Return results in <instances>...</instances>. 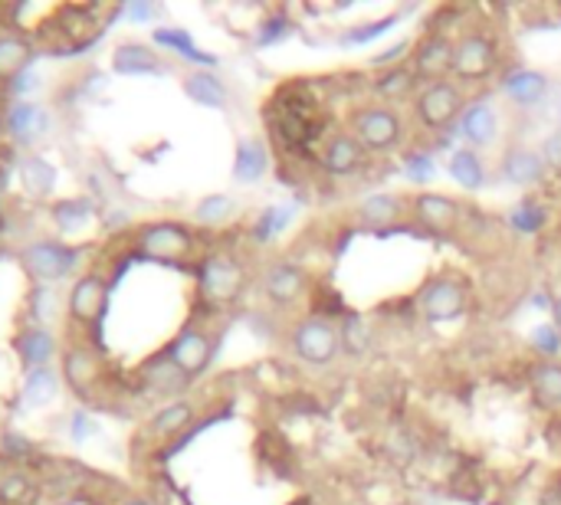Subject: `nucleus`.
Here are the masks:
<instances>
[{
  "label": "nucleus",
  "mask_w": 561,
  "mask_h": 505,
  "mask_svg": "<svg viewBox=\"0 0 561 505\" xmlns=\"http://www.w3.org/2000/svg\"><path fill=\"white\" fill-rule=\"evenodd\" d=\"M463 109V93L450 83H430L420 96H417V119L427 129H443L450 125Z\"/></svg>",
  "instance_id": "9"
},
{
  "label": "nucleus",
  "mask_w": 561,
  "mask_h": 505,
  "mask_svg": "<svg viewBox=\"0 0 561 505\" xmlns=\"http://www.w3.org/2000/svg\"><path fill=\"white\" fill-rule=\"evenodd\" d=\"M446 171H450V178H453L459 188H466V191H479V188H482V181H486L482 158H479L473 148H459V152H453V155H450Z\"/></svg>",
  "instance_id": "25"
},
{
  "label": "nucleus",
  "mask_w": 561,
  "mask_h": 505,
  "mask_svg": "<svg viewBox=\"0 0 561 505\" xmlns=\"http://www.w3.org/2000/svg\"><path fill=\"white\" fill-rule=\"evenodd\" d=\"M103 374H106V368H103V358H99L96 348H89V345H70L63 351V381L83 400H89L96 394V387L103 384Z\"/></svg>",
  "instance_id": "6"
},
{
  "label": "nucleus",
  "mask_w": 561,
  "mask_h": 505,
  "mask_svg": "<svg viewBox=\"0 0 561 505\" xmlns=\"http://www.w3.org/2000/svg\"><path fill=\"white\" fill-rule=\"evenodd\" d=\"M60 394V377L57 371L50 368H37L27 374V384H24V407H47L53 397Z\"/></svg>",
  "instance_id": "30"
},
{
  "label": "nucleus",
  "mask_w": 561,
  "mask_h": 505,
  "mask_svg": "<svg viewBox=\"0 0 561 505\" xmlns=\"http://www.w3.org/2000/svg\"><path fill=\"white\" fill-rule=\"evenodd\" d=\"M188 377H198L207 364H211V354H214V341H211V335L207 332H201V328H194V325H188V328H181L178 332V338L168 345V351H165Z\"/></svg>",
  "instance_id": "11"
},
{
  "label": "nucleus",
  "mask_w": 561,
  "mask_h": 505,
  "mask_svg": "<svg viewBox=\"0 0 561 505\" xmlns=\"http://www.w3.org/2000/svg\"><path fill=\"white\" fill-rule=\"evenodd\" d=\"M83 260V250L80 247H67V243H57V240H37L31 243L24 253H21V263L24 269L40 279V282H57V279H67Z\"/></svg>",
  "instance_id": "1"
},
{
  "label": "nucleus",
  "mask_w": 561,
  "mask_h": 505,
  "mask_svg": "<svg viewBox=\"0 0 561 505\" xmlns=\"http://www.w3.org/2000/svg\"><path fill=\"white\" fill-rule=\"evenodd\" d=\"M401 201L394 197V194H374V197H368L361 207H358V214H361V220L365 224H371V227H387V224H394L397 217H401Z\"/></svg>",
  "instance_id": "34"
},
{
  "label": "nucleus",
  "mask_w": 561,
  "mask_h": 505,
  "mask_svg": "<svg viewBox=\"0 0 561 505\" xmlns=\"http://www.w3.org/2000/svg\"><path fill=\"white\" fill-rule=\"evenodd\" d=\"M407 50H410L407 44H397V47H391L387 53H381V57H374V60H371V67H387V63H394L397 57H404Z\"/></svg>",
  "instance_id": "46"
},
{
  "label": "nucleus",
  "mask_w": 561,
  "mask_h": 505,
  "mask_svg": "<svg viewBox=\"0 0 561 505\" xmlns=\"http://www.w3.org/2000/svg\"><path fill=\"white\" fill-rule=\"evenodd\" d=\"M266 168H270V152H266L263 142L247 139V142L237 145V165H234V178L237 181L253 184V181H260L266 175Z\"/></svg>",
  "instance_id": "23"
},
{
  "label": "nucleus",
  "mask_w": 561,
  "mask_h": 505,
  "mask_svg": "<svg viewBox=\"0 0 561 505\" xmlns=\"http://www.w3.org/2000/svg\"><path fill=\"white\" fill-rule=\"evenodd\" d=\"M8 86H11V93H14V96H27V93H34V89H37V73L27 67V70H24L14 83H8Z\"/></svg>",
  "instance_id": "43"
},
{
  "label": "nucleus",
  "mask_w": 561,
  "mask_h": 505,
  "mask_svg": "<svg viewBox=\"0 0 561 505\" xmlns=\"http://www.w3.org/2000/svg\"><path fill=\"white\" fill-rule=\"evenodd\" d=\"M286 220H289V211H266L263 220H260V227H256V240L273 237L279 227H286Z\"/></svg>",
  "instance_id": "40"
},
{
  "label": "nucleus",
  "mask_w": 561,
  "mask_h": 505,
  "mask_svg": "<svg viewBox=\"0 0 561 505\" xmlns=\"http://www.w3.org/2000/svg\"><path fill=\"white\" fill-rule=\"evenodd\" d=\"M122 14H126L129 21H139V24H142V21H152L158 11H155L152 4H126V11H122Z\"/></svg>",
  "instance_id": "45"
},
{
  "label": "nucleus",
  "mask_w": 561,
  "mask_h": 505,
  "mask_svg": "<svg viewBox=\"0 0 561 505\" xmlns=\"http://www.w3.org/2000/svg\"><path fill=\"white\" fill-rule=\"evenodd\" d=\"M453 47L456 44L443 34L427 37L414 53V73L430 80V83H440V76L453 70Z\"/></svg>",
  "instance_id": "12"
},
{
  "label": "nucleus",
  "mask_w": 561,
  "mask_h": 505,
  "mask_svg": "<svg viewBox=\"0 0 561 505\" xmlns=\"http://www.w3.org/2000/svg\"><path fill=\"white\" fill-rule=\"evenodd\" d=\"M93 204L86 197H70V201H57L53 204V224L60 227V233H80L89 220H93Z\"/></svg>",
  "instance_id": "29"
},
{
  "label": "nucleus",
  "mask_w": 561,
  "mask_h": 505,
  "mask_svg": "<svg viewBox=\"0 0 561 505\" xmlns=\"http://www.w3.org/2000/svg\"><path fill=\"white\" fill-rule=\"evenodd\" d=\"M201 292L214 302H227L240 292L243 286V266L230 256H211L201 263Z\"/></svg>",
  "instance_id": "10"
},
{
  "label": "nucleus",
  "mask_w": 561,
  "mask_h": 505,
  "mask_svg": "<svg viewBox=\"0 0 561 505\" xmlns=\"http://www.w3.org/2000/svg\"><path fill=\"white\" fill-rule=\"evenodd\" d=\"M306 286H309V276H306V269L296 266V263H276V266L266 273V282H263L266 296H270L273 302H279V305L296 302V299L306 292Z\"/></svg>",
  "instance_id": "15"
},
{
  "label": "nucleus",
  "mask_w": 561,
  "mask_h": 505,
  "mask_svg": "<svg viewBox=\"0 0 561 505\" xmlns=\"http://www.w3.org/2000/svg\"><path fill=\"white\" fill-rule=\"evenodd\" d=\"M532 341H535V348L541 351V354H558V332H554V325H538L535 332H532Z\"/></svg>",
  "instance_id": "39"
},
{
  "label": "nucleus",
  "mask_w": 561,
  "mask_h": 505,
  "mask_svg": "<svg viewBox=\"0 0 561 505\" xmlns=\"http://www.w3.org/2000/svg\"><path fill=\"white\" fill-rule=\"evenodd\" d=\"M499 63V50L486 34H466L453 47V76L459 80H486Z\"/></svg>",
  "instance_id": "4"
},
{
  "label": "nucleus",
  "mask_w": 561,
  "mask_h": 505,
  "mask_svg": "<svg viewBox=\"0 0 561 505\" xmlns=\"http://www.w3.org/2000/svg\"><path fill=\"white\" fill-rule=\"evenodd\" d=\"M410 80H414L410 70H391V73L374 86V93H378V96H401V93L410 89Z\"/></svg>",
  "instance_id": "37"
},
{
  "label": "nucleus",
  "mask_w": 561,
  "mask_h": 505,
  "mask_svg": "<svg viewBox=\"0 0 561 505\" xmlns=\"http://www.w3.org/2000/svg\"><path fill=\"white\" fill-rule=\"evenodd\" d=\"M407 171L414 175V181H427V178L433 175V165H430L427 155H410V158H407Z\"/></svg>",
  "instance_id": "42"
},
{
  "label": "nucleus",
  "mask_w": 561,
  "mask_h": 505,
  "mask_svg": "<svg viewBox=\"0 0 561 505\" xmlns=\"http://www.w3.org/2000/svg\"><path fill=\"white\" fill-rule=\"evenodd\" d=\"M47 129H50V116H47V109L44 106H37V103H17V106H11V112H8V132H11V139L17 142V145H34V142H40L44 135H47Z\"/></svg>",
  "instance_id": "13"
},
{
  "label": "nucleus",
  "mask_w": 561,
  "mask_h": 505,
  "mask_svg": "<svg viewBox=\"0 0 561 505\" xmlns=\"http://www.w3.org/2000/svg\"><path fill=\"white\" fill-rule=\"evenodd\" d=\"M21 184L31 197H47L57 184V171L47 158H24L21 161Z\"/></svg>",
  "instance_id": "27"
},
{
  "label": "nucleus",
  "mask_w": 561,
  "mask_h": 505,
  "mask_svg": "<svg viewBox=\"0 0 561 505\" xmlns=\"http://www.w3.org/2000/svg\"><path fill=\"white\" fill-rule=\"evenodd\" d=\"M355 139L368 152H391L401 142V119L391 109H361L351 119Z\"/></svg>",
  "instance_id": "7"
},
{
  "label": "nucleus",
  "mask_w": 561,
  "mask_h": 505,
  "mask_svg": "<svg viewBox=\"0 0 561 505\" xmlns=\"http://www.w3.org/2000/svg\"><path fill=\"white\" fill-rule=\"evenodd\" d=\"M342 348V335L325 318H306L293 332V351L309 364H329Z\"/></svg>",
  "instance_id": "5"
},
{
  "label": "nucleus",
  "mask_w": 561,
  "mask_h": 505,
  "mask_svg": "<svg viewBox=\"0 0 561 505\" xmlns=\"http://www.w3.org/2000/svg\"><path fill=\"white\" fill-rule=\"evenodd\" d=\"M106 302H109V282L106 276L99 273H83L73 289H70V299H67V309H70V318L76 325H96L106 312Z\"/></svg>",
  "instance_id": "8"
},
{
  "label": "nucleus",
  "mask_w": 561,
  "mask_h": 505,
  "mask_svg": "<svg viewBox=\"0 0 561 505\" xmlns=\"http://www.w3.org/2000/svg\"><path fill=\"white\" fill-rule=\"evenodd\" d=\"M414 214L423 227L430 230H446L459 217V204L443 197V194H417L414 197Z\"/></svg>",
  "instance_id": "21"
},
{
  "label": "nucleus",
  "mask_w": 561,
  "mask_h": 505,
  "mask_svg": "<svg viewBox=\"0 0 561 505\" xmlns=\"http://www.w3.org/2000/svg\"><path fill=\"white\" fill-rule=\"evenodd\" d=\"M142 374H145L148 387H152V390H158V394H171V390H178V387L188 381V374H184V371H181L168 354H162V358L148 361Z\"/></svg>",
  "instance_id": "31"
},
{
  "label": "nucleus",
  "mask_w": 561,
  "mask_h": 505,
  "mask_svg": "<svg viewBox=\"0 0 561 505\" xmlns=\"http://www.w3.org/2000/svg\"><path fill=\"white\" fill-rule=\"evenodd\" d=\"M365 161V148L355 135H335L322 152V168L335 178L355 175Z\"/></svg>",
  "instance_id": "16"
},
{
  "label": "nucleus",
  "mask_w": 561,
  "mask_h": 505,
  "mask_svg": "<svg viewBox=\"0 0 561 505\" xmlns=\"http://www.w3.org/2000/svg\"><path fill=\"white\" fill-rule=\"evenodd\" d=\"M184 93H188L198 106H204V109H224V106H227V86H224L214 73H207V70L191 73V76L184 80Z\"/></svg>",
  "instance_id": "24"
},
{
  "label": "nucleus",
  "mask_w": 561,
  "mask_h": 505,
  "mask_svg": "<svg viewBox=\"0 0 561 505\" xmlns=\"http://www.w3.org/2000/svg\"><path fill=\"white\" fill-rule=\"evenodd\" d=\"M420 315L430 322H450L466 309V286L456 276H437L420 289Z\"/></svg>",
  "instance_id": "3"
},
{
  "label": "nucleus",
  "mask_w": 561,
  "mask_h": 505,
  "mask_svg": "<svg viewBox=\"0 0 561 505\" xmlns=\"http://www.w3.org/2000/svg\"><path fill=\"white\" fill-rule=\"evenodd\" d=\"M387 27H394V17H384V21H378V24H365V27H358V31H348L345 37H342V44H368V40H374V37H381Z\"/></svg>",
  "instance_id": "38"
},
{
  "label": "nucleus",
  "mask_w": 561,
  "mask_h": 505,
  "mask_svg": "<svg viewBox=\"0 0 561 505\" xmlns=\"http://www.w3.org/2000/svg\"><path fill=\"white\" fill-rule=\"evenodd\" d=\"M93 430H96V426H93V420H89L86 413H73V420H70V433H73V440H86Z\"/></svg>",
  "instance_id": "44"
},
{
  "label": "nucleus",
  "mask_w": 561,
  "mask_h": 505,
  "mask_svg": "<svg viewBox=\"0 0 561 505\" xmlns=\"http://www.w3.org/2000/svg\"><path fill=\"white\" fill-rule=\"evenodd\" d=\"M342 341H345V348H348V351L361 354V351H365V348L371 345V332H368V322H365V318H358V315L345 318V332H342Z\"/></svg>",
  "instance_id": "36"
},
{
  "label": "nucleus",
  "mask_w": 561,
  "mask_h": 505,
  "mask_svg": "<svg viewBox=\"0 0 561 505\" xmlns=\"http://www.w3.org/2000/svg\"><path fill=\"white\" fill-rule=\"evenodd\" d=\"M112 70L119 76H155V73H165L158 53L152 47H145V44H122V47H116Z\"/></svg>",
  "instance_id": "17"
},
{
  "label": "nucleus",
  "mask_w": 561,
  "mask_h": 505,
  "mask_svg": "<svg viewBox=\"0 0 561 505\" xmlns=\"http://www.w3.org/2000/svg\"><path fill=\"white\" fill-rule=\"evenodd\" d=\"M502 178L515 188L538 184L545 178V158L532 148H512L502 158Z\"/></svg>",
  "instance_id": "18"
},
{
  "label": "nucleus",
  "mask_w": 561,
  "mask_h": 505,
  "mask_svg": "<svg viewBox=\"0 0 561 505\" xmlns=\"http://www.w3.org/2000/svg\"><path fill=\"white\" fill-rule=\"evenodd\" d=\"M554 328H561V299L554 302Z\"/></svg>",
  "instance_id": "48"
},
{
  "label": "nucleus",
  "mask_w": 561,
  "mask_h": 505,
  "mask_svg": "<svg viewBox=\"0 0 561 505\" xmlns=\"http://www.w3.org/2000/svg\"><path fill=\"white\" fill-rule=\"evenodd\" d=\"M37 492V482L24 469H8L0 476V505H27Z\"/></svg>",
  "instance_id": "33"
},
{
  "label": "nucleus",
  "mask_w": 561,
  "mask_h": 505,
  "mask_svg": "<svg viewBox=\"0 0 561 505\" xmlns=\"http://www.w3.org/2000/svg\"><path fill=\"white\" fill-rule=\"evenodd\" d=\"M122 505H152L148 498H129V502H122Z\"/></svg>",
  "instance_id": "49"
},
{
  "label": "nucleus",
  "mask_w": 561,
  "mask_h": 505,
  "mask_svg": "<svg viewBox=\"0 0 561 505\" xmlns=\"http://www.w3.org/2000/svg\"><path fill=\"white\" fill-rule=\"evenodd\" d=\"M505 96L512 99V103H518V106H535L541 96H545V89H548V80L541 76V73H535V70H518V73H512L509 80H505Z\"/></svg>",
  "instance_id": "26"
},
{
  "label": "nucleus",
  "mask_w": 561,
  "mask_h": 505,
  "mask_svg": "<svg viewBox=\"0 0 561 505\" xmlns=\"http://www.w3.org/2000/svg\"><path fill=\"white\" fill-rule=\"evenodd\" d=\"M194 404H188V400H175V404H168V407H162L155 417H152V423H148V433L155 436V440H178V433H184L191 423H194Z\"/></svg>",
  "instance_id": "20"
},
{
  "label": "nucleus",
  "mask_w": 561,
  "mask_h": 505,
  "mask_svg": "<svg viewBox=\"0 0 561 505\" xmlns=\"http://www.w3.org/2000/svg\"><path fill=\"white\" fill-rule=\"evenodd\" d=\"M541 158H545V165H551L554 171H561V132H554V135L545 142Z\"/></svg>",
  "instance_id": "41"
},
{
  "label": "nucleus",
  "mask_w": 561,
  "mask_h": 505,
  "mask_svg": "<svg viewBox=\"0 0 561 505\" xmlns=\"http://www.w3.org/2000/svg\"><path fill=\"white\" fill-rule=\"evenodd\" d=\"M14 351H17V358H21L31 371L50 368V361L57 358V338H53V332H47V328H40V325H31V328H24V332L14 338Z\"/></svg>",
  "instance_id": "14"
},
{
  "label": "nucleus",
  "mask_w": 561,
  "mask_h": 505,
  "mask_svg": "<svg viewBox=\"0 0 561 505\" xmlns=\"http://www.w3.org/2000/svg\"><path fill=\"white\" fill-rule=\"evenodd\" d=\"M532 390H535L538 404L561 407V364L541 361L538 368H532Z\"/></svg>",
  "instance_id": "28"
},
{
  "label": "nucleus",
  "mask_w": 561,
  "mask_h": 505,
  "mask_svg": "<svg viewBox=\"0 0 561 505\" xmlns=\"http://www.w3.org/2000/svg\"><path fill=\"white\" fill-rule=\"evenodd\" d=\"M155 44H158V47H168V50H175V53H181L184 60L201 63V67H214V63H217V57L198 50L194 40H191L184 31H178V27H162V31H155Z\"/></svg>",
  "instance_id": "32"
},
{
  "label": "nucleus",
  "mask_w": 561,
  "mask_h": 505,
  "mask_svg": "<svg viewBox=\"0 0 561 505\" xmlns=\"http://www.w3.org/2000/svg\"><path fill=\"white\" fill-rule=\"evenodd\" d=\"M139 256L142 260H155V263H178L191 253L194 247V237L188 227L181 224H171V220H162V224H148L139 230Z\"/></svg>",
  "instance_id": "2"
},
{
  "label": "nucleus",
  "mask_w": 561,
  "mask_h": 505,
  "mask_svg": "<svg viewBox=\"0 0 561 505\" xmlns=\"http://www.w3.org/2000/svg\"><path fill=\"white\" fill-rule=\"evenodd\" d=\"M34 60V44L21 34L0 37V83H14Z\"/></svg>",
  "instance_id": "19"
},
{
  "label": "nucleus",
  "mask_w": 561,
  "mask_h": 505,
  "mask_svg": "<svg viewBox=\"0 0 561 505\" xmlns=\"http://www.w3.org/2000/svg\"><path fill=\"white\" fill-rule=\"evenodd\" d=\"M463 135L473 145H479V148L492 145L496 135H499V116H496V109L489 103H476L473 109H466V116H463Z\"/></svg>",
  "instance_id": "22"
},
{
  "label": "nucleus",
  "mask_w": 561,
  "mask_h": 505,
  "mask_svg": "<svg viewBox=\"0 0 561 505\" xmlns=\"http://www.w3.org/2000/svg\"><path fill=\"white\" fill-rule=\"evenodd\" d=\"M234 214H237V204H234L227 194H211V197H204V201L198 204V211H194V217H198L201 224H207V227H217V224L230 220Z\"/></svg>",
  "instance_id": "35"
},
{
  "label": "nucleus",
  "mask_w": 561,
  "mask_h": 505,
  "mask_svg": "<svg viewBox=\"0 0 561 505\" xmlns=\"http://www.w3.org/2000/svg\"><path fill=\"white\" fill-rule=\"evenodd\" d=\"M283 27H286V21H283V17H279V21H273V24H266V34L260 37V44H273V40H279V37L286 34Z\"/></svg>",
  "instance_id": "47"
}]
</instances>
